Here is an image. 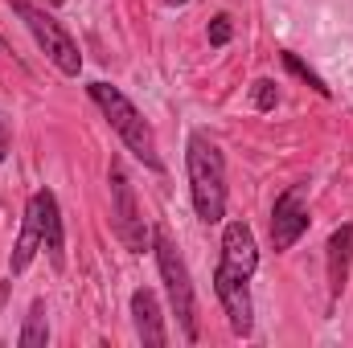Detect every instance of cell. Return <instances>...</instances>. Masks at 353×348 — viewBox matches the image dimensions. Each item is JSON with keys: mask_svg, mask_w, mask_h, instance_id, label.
<instances>
[{"mask_svg": "<svg viewBox=\"0 0 353 348\" xmlns=\"http://www.w3.org/2000/svg\"><path fill=\"white\" fill-rule=\"evenodd\" d=\"M222 270L239 274V279H251L259 270V246H255V234L247 221H230L222 230Z\"/></svg>", "mask_w": 353, "mask_h": 348, "instance_id": "ba28073f", "label": "cell"}, {"mask_svg": "<svg viewBox=\"0 0 353 348\" xmlns=\"http://www.w3.org/2000/svg\"><path fill=\"white\" fill-rule=\"evenodd\" d=\"M107 184H111V221H115V234L128 250L144 254L148 242H152V230L144 226L140 217V205H136V188H132V176L119 160H111V173H107Z\"/></svg>", "mask_w": 353, "mask_h": 348, "instance_id": "5b68a950", "label": "cell"}, {"mask_svg": "<svg viewBox=\"0 0 353 348\" xmlns=\"http://www.w3.org/2000/svg\"><path fill=\"white\" fill-rule=\"evenodd\" d=\"M46 4H50V8H58V4H62V0H46Z\"/></svg>", "mask_w": 353, "mask_h": 348, "instance_id": "ac0fdd59", "label": "cell"}, {"mask_svg": "<svg viewBox=\"0 0 353 348\" xmlns=\"http://www.w3.org/2000/svg\"><path fill=\"white\" fill-rule=\"evenodd\" d=\"M152 250H157V266H161V279H165V291H169V307H173L176 324H181V336L193 345L197 340V303H193V283H189V266L176 250L173 234L165 226L152 230Z\"/></svg>", "mask_w": 353, "mask_h": 348, "instance_id": "3957f363", "label": "cell"}, {"mask_svg": "<svg viewBox=\"0 0 353 348\" xmlns=\"http://www.w3.org/2000/svg\"><path fill=\"white\" fill-rule=\"evenodd\" d=\"M308 230V184H288L271 205V246L292 250Z\"/></svg>", "mask_w": 353, "mask_h": 348, "instance_id": "8992f818", "label": "cell"}, {"mask_svg": "<svg viewBox=\"0 0 353 348\" xmlns=\"http://www.w3.org/2000/svg\"><path fill=\"white\" fill-rule=\"evenodd\" d=\"M46 340H50L46 299H33V307H29V316H25V328H21V336H17V345L21 348H46Z\"/></svg>", "mask_w": 353, "mask_h": 348, "instance_id": "4fadbf2b", "label": "cell"}, {"mask_svg": "<svg viewBox=\"0 0 353 348\" xmlns=\"http://www.w3.org/2000/svg\"><path fill=\"white\" fill-rule=\"evenodd\" d=\"M87 94L94 98V107L107 115V123H111V131L123 140V148L144 164V168H152V173H165V160H161V152H157V135H152V123L136 111V102L123 94L119 87H111V83H90Z\"/></svg>", "mask_w": 353, "mask_h": 348, "instance_id": "7a4b0ae2", "label": "cell"}, {"mask_svg": "<svg viewBox=\"0 0 353 348\" xmlns=\"http://www.w3.org/2000/svg\"><path fill=\"white\" fill-rule=\"evenodd\" d=\"M41 250V217H37V205L29 201L25 205V221H21V238H17V246H12V254H8V270L12 274H21L33 254Z\"/></svg>", "mask_w": 353, "mask_h": 348, "instance_id": "7c38bea8", "label": "cell"}, {"mask_svg": "<svg viewBox=\"0 0 353 348\" xmlns=\"http://www.w3.org/2000/svg\"><path fill=\"white\" fill-rule=\"evenodd\" d=\"M230 37H234V25H230V17H226V12H222V17H214V21H210V45H218V50H222Z\"/></svg>", "mask_w": 353, "mask_h": 348, "instance_id": "2e32d148", "label": "cell"}, {"mask_svg": "<svg viewBox=\"0 0 353 348\" xmlns=\"http://www.w3.org/2000/svg\"><path fill=\"white\" fill-rule=\"evenodd\" d=\"M251 279H239L230 270H214V291H218V303L230 320V332L234 336H251L255 332V307H251V291H247Z\"/></svg>", "mask_w": 353, "mask_h": 348, "instance_id": "52a82bcc", "label": "cell"}, {"mask_svg": "<svg viewBox=\"0 0 353 348\" xmlns=\"http://www.w3.org/2000/svg\"><path fill=\"white\" fill-rule=\"evenodd\" d=\"M279 58H283V66H288V70H292V74H296V78H300V83H308V87L316 90V94H321V98H329V94H333V87H329V83H325V78H321V74H316V70H312V66H308V62H300V58H296V54H292V50H283V54H279Z\"/></svg>", "mask_w": 353, "mask_h": 348, "instance_id": "5bb4252c", "label": "cell"}, {"mask_svg": "<svg viewBox=\"0 0 353 348\" xmlns=\"http://www.w3.org/2000/svg\"><path fill=\"white\" fill-rule=\"evenodd\" d=\"M251 94H255V107H259V111H275V102H279V90H275L271 78H259Z\"/></svg>", "mask_w": 353, "mask_h": 348, "instance_id": "9a60e30c", "label": "cell"}, {"mask_svg": "<svg viewBox=\"0 0 353 348\" xmlns=\"http://www.w3.org/2000/svg\"><path fill=\"white\" fill-rule=\"evenodd\" d=\"M37 205V217H41V250L50 254V266L62 270L66 266V226H62V209H58V197L50 188H37L29 197Z\"/></svg>", "mask_w": 353, "mask_h": 348, "instance_id": "9c48e42d", "label": "cell"}, {"mask_svg": "<svg viewBox=\"0 0 353 348\" xmlns=\"http://www.w3.org/2000/svg\"><path fill=\"white\" fill-rule=\"evenodd\" d=\"M8 4H12V12L25 21V29L33 33V41L46 50V58H50L66 78H79L83 54H79V41L62 29V21H58L54 12H46L41 4H29V0H8Z\"/></svg>", "mask_w": 353, "mask_h": 348, "instance_id": "277c9868", "label": "cell"}, {"mask_svg": "<svg viewBox=\"0 0 353 348\" xmlns=\"http://www.w3.org/2000/svg\"><path fill=\"white\" fill-rule=\"evenodd\" d=\"M132 324H136V336H140L144 348H165L169 345V332H165V316H161L157 291H148V287L132 291Z\"/></svg>", "mask_w": 353, "mask_h": 348, "instance_id": "30bf717a", "label": "cell"}, {"mask_svg": "<svg viewBox=\"0 0 353 348\" xmlns=\"http://www.w3.org/2000/svg\"><path fill=\"white\" fill-rule=\"evenodd\" d=\"M165 4H185V0H165Z\"/></svg>", "mask_w": 353, "mask_h": 348, "instance_id": "d6986e66", "label": "cell"}, {"mask_svg": "<svg viewBox=\"0 0 353 348\" xmlns=\"http://www.w3.org/2000/svg\"><path fill=\"white\" fill-rule=\"evenodd\" d=\"M350 259H353V226H337V230L329 234V295H333V299L345 291Z\"/></svg>", "mask_w": 353, "mask_h": 348, "instance_id": "8fae6325", "label": "cell"}, {"mask_svg": "<svg viewBox=\"0 0 353 348\" xmlns=\"http://www.w3.org/2000/svg\"><path fill=\"white\" fill-rule=\"evenodd\" d=\"M8 123H4V115H0V164H4V156H8Z\"/></svg>", "mask_w": 353, "mask_h": 348, "instance_id": "e0dca14e", "label": "cell"}, {"mask_svg": "<svg viewBox=\"0 0 353 348\" xmlns=\"http://www.w3.org/2000/svg\"><path fill=\"white\" fill-rule=\"evenodd\" d=\"M185 173H189V197H193V209L205 226L222 221L226 217V160H222V148L193 131L189 135V148H185Z\"/></svg>", "mask_w": 353, "mask_h": 348, "instance_id": "6da1fadb", "label": "cell"}]
</instances>
